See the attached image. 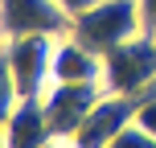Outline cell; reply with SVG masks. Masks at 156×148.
I'll use <instances>...</instances> for the list:
<instances>
[{"label":"cell","instance_id":"obj_11","mask_svg":"<svg viewBox=\"0 0 156 148\" xmlns=\"http://www.w3.org/2000/svg\"><path fill=\"white\" fill-rule=\"evenodd\" d=\"M140 4V21H144V29L156 33V0H136Z\"/></svg>","mask_w":156,"mask_h":148},{"label":"cell","instance_id":"obj_8","mask_svg":"<svg viewBox=\"0 0 156 148\" xmlns=\"http://www.w3.org/2000/svg\"><path fill=\"white\" fill-rule=\"evenodd\" d=\"M54 82H103V54L78 37H58L54 45Z\"/></svg>","mask_w":156,"mask_h":148},{"label":"cell","instance_id":"obj_4","mask_svg":"<svg viewBox=\"0 0 156 148\" xmlns=\"http://www.w3.org/2000/svg\"><path fill=\"white\" fill-rule=\"evenodd\" d=\"M107 86L103 82H49L45 86V115L54 124V136L58 140H74L82 119L90 115V107L103 99Z\"/></svg>","mask_w":156,"mask_h":148},{"label":"cell","instance_id":"obj_16","mask_svg":"<svg viewBox=\"0 0 156 148\" xmlns=\"http://www.w3.org/2000/svg\"><path fill=\"white\" fill-rule=\"evenodd\" d=\"M66 148H78V144H70V140H66Z\"/></svg>","mask_w":156,"mask_h":148},{"label":"cell","instance_id":"obj_13","mask_svg":"<svg viewBox=\"0 0 156 148\" xmlns=\"http://www.w3.org/2000/svg\"><path fill=\"white\" fill-rule=\"evenodd\" d=\"M45 148H66V140H54V144H45Z\"/></svg>","mask_w":156,"mask_h":148},{"label":"cell","instance_id":"obj_9","mask_svg":"<svg viewBox=\"0 0 156 148\" xmlns=\"http://www.w3.org/2000/svg\"><path fill=\"white\" fill-rule=\"evenodd\" d=\"M21 103V91H16V78H12V66H8L4 49H0V128H4V119L12 115V107Z\"/></svg>","mask_w":156,"mask_h":148},{"label":"cell","instance_id":"obj_6","mask_svg":"<svg viewBox=\"0 0 156 148\" xmlns=\"http://www.w3.org/2000/svg\"><path fill=\"white\" fill-rule=\"evenodd\" d=\"M136 111H140V99L136 95L103 91V99L90 107V115L82 119V128H78V136L70 144H78V148H111V140L119 132H127L136 124Z\"/></svg>","mask_w":156,"mask_h":148},{"label":"cell","instance_id":"obj_15","mask_svg":"<svg viewBox=\"0 0 156 148\" xmlns=\"http://www.w3.org/2000/svg\"><path fill=\"white\" fill-rule=\"evenodd\" d=\"M0 148H8V140H4V132H0Z\"/></svg>","mask_w":156,"mask_h":148},{"label":"cell","instance_id":"obj_5","mask_svg":"<svg viewBox=\"0 0 156 148\" xmlns=\"http://www.w3.org/2000/svg\"><path fill=\"white\" fill-rule=\"evenodd\" d=\"M0 21H4V41L8 37H66L74 16L58 0H0Z\"/></svg>","mask_w":156,"mask_h":148},{"label":"cell","instance_id":"obj_14","mask_svg":"<svg viewBox=\"0 0 156 148\" xmlns=\"http://www.w3.org/2000/svg\"><path fill=\"white\" fill-rule=\"evenodd\" d=\"M0 49H4V21H0Z\"/></svg>","mask_w":156,"mask_h":148},{"label":"cell","instance_id":"obj_2","mask_svg":"<svg viewBox=\"0 0 156 148\" xmlns=\"http://www.w3.org/2000/svg\"><path fill=\"white\" fill-rule=\"evenodd\" d=\"M103 86L115 95H148L156 86V33H136L132 41L103 54Z\"/></svg>","mask_w":156,"mask_h":148},{"label":"cell","instance_id":"obj_3","mask_svg":"<svg viewBox=\"0 0 156 148\" xmlns=\"http://www.w3.org/2000/svg\"><path fill=\"white\" fill-rule=\"evenodd\" d=\"M54 45H58V37H41V33L4 41V58L12 66L21 99L25 95H45V86L54 82Z\"/></svg>","mask_w":156,"mask_h":148},{"label":"cell","instance_id":"obj_10","mask_svg":"<svg viewBox=\"0 0 156 148\" xmlns=\"http://www.w3.org/2000/svg\"><path fill=\"white\" fill-rule=\"evenodd\" d=\"M111 148H156V136L148 132V128L132 124V128H127V132H119L115 140H111Z\"/></svg>","mask_w":156,"mask_h":148},{"label":"cell","instance_id":"obj_1","mask_svg":"<svg viewBox=\"0 0 156 148\" xmlns=\"http://www.w3.org/2000/svg\"><path fill=\"white\" fill-rule=\"evenodd\" d=\"M136 33H144L140 4L136 0H94L70 25V37H78L82 45H90L94 54H111L115 45L132 41Z\"/></svg>","mask_w":156,"mask_h":148},{"label":"cell","instance_id":"obj_12","mask_svg":"<svg viewBox=\"0 0 156 148\" xmlns=\"http://www.w3.org/2000/svg\"><path fill=\"white\" fill-rule=\"evenodd\" d=\"M58 4H62V8H66L70 16H78V13H86V8H90L94 0H58Z\"/></svg>","mask_w":156,"mask_h":148},{"label":"cell","instance_id":"obj_7","mask_svg":"<svg viewBox=\"0 0 156 148\" xmlns=\"http://www.w3.org/2000/svg\"><path fill=\"white\" fill-rule=\"evenodd\" d=\"M0 132H4L8 148H45V144L58 140L54 124H49V115H45V99H41V95H25L12 107V115L4 119Z\"/></svg>","mask_w":156,"mask_h":148}]
</instances>
